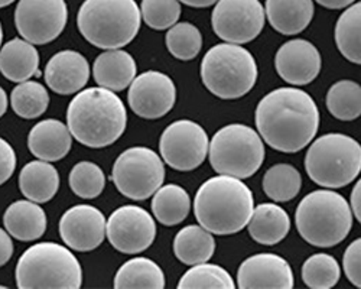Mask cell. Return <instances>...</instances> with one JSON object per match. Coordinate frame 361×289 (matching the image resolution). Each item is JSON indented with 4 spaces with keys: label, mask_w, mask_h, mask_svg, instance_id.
Returning a JSON list of instances; mask_svg holds the SVG:
<instances>
[{
    "label": "cell",
    "mask_w": 361,
    "mask_h": 289,
    "mask_svg": "<svg viewBox=\"0 0 361 289\" xmlns=\"http://www.w3.org/2000/svg\"><path fill=\"white\" fill-rule=\"evenodd\" d=\"M45 81L49 89L61 96H70L82 90L90 78V64L77 51H59L45 67Z\"/></svg>",
    "instance_id": "19"
},
{
    "label": "cell",
    "mask_w": 361,
    "mask_h": 289,
    "mask_svg": "<svg viewBox=\"0 0 361 289\" xmlns=\"http://www.w3.org/2000/svg\"><path fill=\"white\" fill-rule=\"evenodd\" d=\"M310 178L329 190L351 184L361 171L360 143L344 133H326L311 143L305 155Z\"/></svg>",
    "instance_id": "8"
},
{
    "label": "cell",
    "mask_w": 361,
    "mask_h": 289,
    "mask_svg": "<svg viewBox=\"0 0 361 289\" xmlns=\"http://www.w3.org/2000/svg\"><path fill=\"white\" fill-rule=\"evenodd\" d=\"M165 42L171 55L180 61L194 60L202 48L200 29L190 22H176L171 26L166 32Z\"/></svg>",
    "instance_id": "34"
},
{
    "label": "cell",
    "mask_w": 361,
    "mask_h": 289,
    "mask_svg": "<svg viewBox=\"0 0 361 289\" xmlns=\"http://www.w3.org/2000/svg\"><path fill=\"white\" fill-rule=\"evenodd\" d=\"M350 209L353 216H355V220L361 221V183L360 181H357L355 187L351 191Z\"/></svg>",
    "instance_id": "42"
},
{
    "label": "cell",
    "mask_w": 361,
    "mask_h": 289,
    "mask_svg": "<svg viewBox=\"0 0 361 289\" xmlns=\"http://www.w3.org/2000/svg\"><path fill=\"white\" fill-rule=\"evenodd\" d=\"M68 180L73 192L84 199L97 198L106 187V176L103 169L90 161H82L74 165Z\"/></svg>",
    "instance_id": "37"
},
{
    "label": "cell",
    "mask_w": 361,
    "mask_h": 289,
    "mask_svg": "<svg viewBox=\"0 0 361 289\" xmlns=\"http://www.w3.org/2000/svg\"><path fill=\"white\" fill-rule=\"evenodd\" d=\"M13 111L22 119H38L49 106V94L38 81L26 80L18 82L11 94Z\"/></svg>",
    "instance_id": "33"
},
{
    "label": "cell",
    "mask_w": 361,
    "mask_h": 289,
    "mask_svg": "<svg viewBox=\"0 0 361 289\" xmlns=\"http://www.w3.org/2000/svg\"><path fill=\"white\" fill-rule=\"evenodd\" d=\"M66 0H19L15 9V25L19 35L34 45L55 41L67 26Z\"/></svg>",
    "instance_id": "11"
},
{
    "label": "cell",
    "mask_w": 361,
    "mask_h": 289,
    "mask_svg": "<svg viewBox=\"0 0 361 289\" xmlns=\"http://www.w3.org/2000/svg\"><path fill=\"white\" fill-rule=\"evenodd\" d=\"M205 89L223 100L246 96L257 81V64L250 51L237 44H219L209 48L201 63Z\"/></svg>",
    "instance_id": "7"
},
{
    "label": "cell",
    "mask_w": 361,
    "mask_h": 289,
    "mask_svg": "<svg viewBox=\"0 0 361 289\" xmlns=\"http://www.w3.org/2000/svg\"><path fill=\"white\" fill-rule=\"evenodd\" d=\"M140 16L155 31H165L180 18L179 0H142Z\"/></svg>",
    "instance_id": "38"
},
{
    "label": "cell",
    "mask_w": 361,
    "mask_h": 289,
    "mask_svg": "<svg viewBox=\"0 0 361 289\" xmlns=\"http://www.w3.org/2000/svg\"><path fill=\"white\" fill-rule=\"evenodd\" d=\"M295 223L300 238L310 245L333 247L348 236L353 213L341 194L333 190H318L300 199Z\"/></svg>",
    "instance_id": "5"
},
{
    "label": "cell",
    "mask_w": 361,
    "mask_h": 289,
    "mask_svg": "<svg viewBox=\"0 0 361 289\" xmlns=\"http://www.w3.org/2000/svg\"><path fill=\"white\" fill-rule=\"evenodd\" d=\"M4 224L11 238L20 242H32L42 238L47 231V214L34 201H15L6 209Z\"/></svg>",
    "instance_id": "22"
},
{
    "label": "cell",
    "mask_w": 361,
    "mask_h": 289,
    "mask_svg": "<svg viewBox=\"0 0 361 289\" xmlns=\"http://www.w3.org/2000/svg\"><path fill=\"white\" fill-rule=\"evenodd\" d=\"M262 185L270 199L275 202H288L302 188V177L293 165L276 164L266 171Z\"/></svg>",
    "instance_id": "31"
},
{
    "label": "cell",
    "mask_w": 361,
    "mask_h": 289,
    "mask_svg": "<svg viewBox=\"0 0 361 289\" xmlns=\"http://www.w3.org/2000/svg\"><path fill=\"white\" fill-rule=\"evenodd\" d=\"M15 2V0H0V9L2 8H6L9 5H12Z\"/></svg>",
    "instance_id": "46"
},
{
    "label": "cell",
    "mask_w": 361,
    "mask_h": 289,
    "mask_svg": "<svg viewBox=\"0 0 361 289\" xmlns=\"http://www.w3.org/2000/svg\"><path fill=\"white\" fill-rule=\"evenodd\" d=\"M256 126L270 148L295 154L307 148L317 136L319 110L307 92L283 87L259 102Z\"/></svg>",
    "instance_id": "1"
},
{
    "label": "cell",
    "mask_w": 361,
    "mask_h": 289,
    "mask_svg": "<svg viewBox=\"0 0 361 289\" xmlns=\"http://www.w3.org/2000/svg\"><path fill=\"white\" fill-rule=\"evenodd\" d=\"M73 147V136L68 128L56 119L37 123L27 136V148L34 156L47 162L66 158Z\"/></svg>",
    "instance_id": "20"
},
{
    "label": "cell",
    "mask_w": 361,
    "mask_h": 289,
    "mask_svg": "<svg viewBox=\"0 0 361 289\" xmlns=\"http://www.w3.org/2000/svg\"><path fill=\"white\" fill-rule=\"evenodd\" d=\"M16 168V154L12 144L0 137V185H4L15 172Z\"/></svg>",
    "instance_id": "40"
},
{
    "label": "cell",
    "mask_w": 361,
    "mask_h": 289,
    "mask_svg": "<svg viewBox=\"0 0 361 289\" xmlns=\"http://www.w3.org/2000/svg\"><path fill=\"white\" fill-rule=\"evenodd\" d=\"M246 227L255 242L264 246H274L288 236L290 219L281 206L274 202H264L253 209V214Z\"/></svg>",
    "instance_id": "24"
},
{
    "label": "cell",
    "mask_w": 361,
    "mask_h": 289,
    "mask_svg": "<svg viewBox=\"0 0 361 289\" xmlns=\"http://www.w3.org/2000/svg\"><path fill=\"white\" fill-rule=\"evenodd\" d=\"M217 0H179V4H184L185 6L190 8H197V9H202V8H209L216 5Z\"/></svg>",
    "instance_id": "44"
},
{
    "label": "cell",
    "mask_w": 361,
    "mask_h": 289,
    "mask_svg": "<svg viewBox=\"0 0 361 289\" xmlns=\"http://www.w3.org/2000/svg\"><path fill=\"white\" fill-rule=\"evenodd\" d=\"M255 209V197L250 188L230 176L207 180L197 191L194 214L201 227L217 236L235 235L242 231Z\"/></svg>",
    "instance_id": "3"
},
{
    "label": "cell",
    "mask_w": 361,
    "mask_h": 289,
    "mask_svg": "<svg viewBox=\"0 0 361 289\" xmlns=\"http://www.w3.org/2000/svg\"><path fill=\"white\" fill-rule=\"evenodd\" d=\"M328 111L336 119L351 122L361 114V89L353 80H341L329 87L326 93Z\"/></svg>",
    "instance_id": "32"
},
{
    "label": "cell",
    "mask_w": 361,
    "mask_h": 289,
    "mask_svg": "<svg viewBox=\"0 0 361 289\" xmlns=\"http://www.w3.org/2000/svg\"><path fill=\"white\" fill-rule=\"evenodd\" d=\"M179 289H233L235 288V283L230 273L213 264H198L192 265L190 271L185 272V275L179 279L178 283Z\"/></svg>",
    "instance_id": "36"
},
{
    "label": "cell",
    "mask_w": 361,
    "mask_h": 289,
    "mask_svg": "<svg viewBox=\"0 0 361 289\" xmlns=\"http://www.w3.org/2000/svg\"><path fill=\"white\" fill-rule=\"evenodd\" d=\"M93 75L99 87L122 92L130 85L137 75V67L133 56L122 49H106L94 61Z\"/></svg>",
    "instance_id": "21"
},
{
    "label": "cell",
    "mask_w": 361,
    "mask_h": 289,
    "mask_svg": "<svg viewBox=\"0 0 361 289\" xmlns=\"http://www.w3.org/2000/svg\"><path fill=\"white\" fill-rule=\"evenodd\" d=\"M312 0H266L264 15L275 31L282 35L304 32L314 18Z\"/></svg>",
    "instance_id": "23"
},
{
    "label": "cell",
    "mask_w": 361,
    "mask_h": 289,
    "mask_svg": "<svg viewBox=\"0 0 361 289\" xmlns=\"http://www.w3.org/2000/svg\"><path fill=\"white\" fill-rule=\"evenodd\" d=\"M140 25V9L135 0H84L77 15L80 34L100 49L129 45Z\"/></svg>",
    "instance_id": "4"
},
{
    "label": "cell",
    "mask_w": 361,
    "mask_h": 289,
    "mask_svg": "<svg viewBox=\"0 0 361 289\" xmlns=\"http://www.w3.org/2000/svg\"><path fill=\"white\" fill-rule=\"evenodd\" d=\"M116 289H164L165 275L161 266L147 257H133L114 276Z\"/></svg>",
    "instance_id": "28"
},
{
    "label": "cell",
    "mask_w": 361,
    "mask_h": 289,
    "mask_svg": "<svg viewBox=\"0 0 361 289\" xmlns=\"http://www.w3.org/2000/svg\"><path fill=\"white\" fill-rule=\"evenodd\" d=\"M39 71V54L34 44L13 38L0 49V73L13 82H22Z\"/></svg>",
    "instance_id": "25"
},
{
    "label": "cell",
    "mask_w": 361,
    "mask_h": 289,
    "mask_svg": "<svg viewBox=\"0 0 361 289\" xmlns=\"http://www.w3.org/2000/svg\"><path fill=\"white\" fill-rule=\"evenodd\" d=\"M128 102L139 118L155 121L168 114L176 102V87L172 78L159 71H146L130 82Z\"/></svg>",
    "instance_id": "15"
},
{
    "label": "cell",
    "mask_w": 361,
    "mask_h": 289,
    "mask_svg": "<svg viewBox=\"0 0 361 289\" xmlns=\"http://www.w3.org/2000/svg\"><path fill=\"white\" fill-rule=\"evenodd\" d=\"M110 180L126 198L143 201L162 187L165 165L152 149L145 147L129 148L116 159Z\"/></svg>",
    "instance_id": "10"
},
{
    "label": "cell",
    "mask_w": 361,
    "mask_h": 289,
    "mask_svg": "<svg viewBox=\"0 0 361 289\" xmlns=\"http://www.w3.org/2000/svg\"><path fill=\"white\" fill-rule=\"evenodd\" d=\"M59 235L68 249L92 252L106 239V217L97 207L74 206L59 220Z\"/></svg>",
    "instance_id": "16"
},
{
    "label": "cell",
    "mask_w": 361,
    "mask_h": 289,
    "mask_svg": "<svg viewBox=\"0 0 361 289\" xmlns=\"http://www.w3.org/2000/svg\"><path fill=\"white\" fill-rule=\"evenodd\" d=\"M216 252V239L201 226L180 228L173 240V253L179 262L192 266L208 262Z\"/></svg>",
    "instance_id": "27"
},
{
    "label": "cell",
    "mask_w": 361,
    "mask_h": 289,
    "mask_svg": "<svg viewBox=\"0 0 361 289\" xmlns=\"http://www.w3.org/2000/svg\"><path fill=\"white\" fill-rule=\"evenodd\" d=\"M191 210L188 192L176 184L159 187L152 199V213L155 219L166 227L183 223Z\"/></svg>",
    "instance_id": "29"
},
{
    "label": "cell",
    "mask_w": 361,
    "mask_h": 289,
    "mask_svg": "<svg viewBox=\"0 0 361 289\" xmlns=\"http://www.w3.org/2000/svg\"><path fill=\"white\" fill-rule=\"evenodd\" d=\"M322 58L318 48L307 39L285 42L276 52L275 68L279 77L292 85H307L321 73Z\"/></svg>",
    "instance_id": "18"
},
{
    "label": "cell",
    "mask_w": 361,
    "mask_h": 289,
    "mask_svg": "<svg viewBox=\"0 0 361 289\" xmlns=\"http://www.w3.org/2000/svg\"><path fill=\"white\" fill-rule=\"evenodd\" d=\"M13 242L6 230L0 228V268L5 266L13 256Z\"/></svg>",
    "instance_id": "41"
},
{
    "label": "cell",
    "mask_w": 361,
    "mask_h": 289,
    "mask_svg": "<svg viewBox=\"0 0 361 289\" xmlns=\"http://www.w3.org/2000/svg\"><path fill=\"white\" fill-rule=\"evenodd\" d=\"M22 194L38 204L51 201L59 190V173L47 161L27 162L19 173Z\"/></svg>",
    "instance_id": "26"
},
{
    "label": "cell",
    "mask_w": 361,
    "mask_h": 289,
    "mask_svg": "<svg viewBox=\"0 0 361 289\" xmlns=\"http://www.w3.org/2000/svg\"><path fill=\"white\" fill-rule=\"evenodd\" d=\"M208 135L197 122L183 119L172 122L162 133L159 151L164 161L175 171H194L208 155Z\"/></svg>",
    "instance_id": "13"
},
{
    "label": "cell",
    "mask_w": 361,
    "mask_h": 289,
    "mask_svg": "<svg viewBox=\"0 0 361 289\" xmlns=\"http://www.w3.org/2000/svg\"><path fill=\"white\" fill-rule=\"evenodd\" d=\"M209 164L220 176L246 180L264 161L262 137L250 126L233 123L221 128L208 144Z\"/></svg>",
    "instance_id": "9"
},
{
    "label": "cell",
    "mask_w": 361,
    "mask_h": 289,
    "mask_svg": "<svg viewBox=\"0 0 361 289\" xmlns=\"http://www.w3.org/2000/svg\"><path fill=\"white\" fill-rule=\"evenodd\" d=\"M343 268L347 279L357 288H361V240H354L344 252Z\"/></svg>",
    "instance_id": "39"
},
{
    "label": "cell",
    "mask_w": 361,
    "mask_h": 289,
    "mask_svg": "<svg viewBox=\"0 0 361 289\" xmlns=\"http://www.w3.org/2000/svg\"><path fill=\"white\" fill-rule=\"evenodd\" d=\"M341 278V269L334 256L328 253H315L305 260L302 266V279L308 288L329 289L334 288Z\"/></svg>",
    "instance_id": "35"
},
{
    "label": "cell",
    "mask_w": 361,
    "mask_h": 289,
    "mask_svg": "<svg viewBox=\"0 0 361 289\" xmlns=\"http://www.w3.org/2000/svg\"><path fill=\"white\" fill-rule=\"evenodd\" d=\"M264 22V8L259 0H217L212 15L216 35L237 45L256 39L263 31Z\"/></svg>",
    "instance_id": "12"
},
{
    "label": "cell",
    "mask_w": 361,
    "mask_h": 289,
    "mask_svg": "<svg viewBox=\"0 0 361 289\" xmlns=\"http://www.w3.org/2000/svg\"><path fill=\"white\" fill-rule=\"evenodd\" d=\"M336 44L341 55L353 64L361 63V4H353L338 18Z\"/></svg>",
    "instance_id": "30"
},
{
    "label": "cell",
    "mask_w": 361,
    "mask_h": 289,
    "mask_svg": "<svg viewBox=\"0 0 361 289\" xmlns=\"http://www.w3.org/2000/svg\"><path fill=\"white\" fill-rule=\"evenodd\" d=\"M4 41V29H2V22H0V45H2Z\"/></svg>",
    "instance_id": "47"
},
{
    "label": "cell",
    "mask_w": 361,
    "mask_h": 289,
    "mask_svg": "<svg viewBox=\"0 0 361 289\" xmlns=\"http://www.w3.org/2000/svg\"><path fill=\"white\" fill-rule=\"evenodd\" d=\"M6 110H8V94L2 87H0V118L6 113Z\"/></svg>",
    "instance_id": "45"
},
{
    "label": "cell",
    "mask_w": 361,
    "mask_h": 289,
    "mask_svg": "<svg viewBox=\"0 0 361 289\" xmlns=\"http://www.w3.org/2000/svg\"><path fill=\"white\" fill-rule=\"evenodd\" d=\"M315 2L326 9H345L353 5L355 0H315Z\"/></svg>",
    "instance_id": "43"
},
{
    "label": "cell",
    "mask_w": 361,
    "mask_h": 289,
    "mask_svg": "<svg viewBox=\"0 0 361 289\" xmlns=\"http://www.w3.org/2000/svg\"><path fill=\"white\" fill-rule=\"evenodd\" d=\"M128 126L125 103L114 92L92 87L80 92L67 110L71 136L87 148L100 149L122 137Z\"/></svg>",
    "instance_id": "2"
},
{
    "label": "cell",
    "mask_w": 361,
    "mask_h": 289,
    "mask_svg": "<svg viewBox=\"0 0 361 289\" xmlns=\"http://www.w3.org/2000/svg\"><path fill=\"white\" fill-rule=\"evenodd\" d=\"M106 238L117 252L137 254L155 242L157 223L142 207H118L106 221Z\"/></svg>",
    "instance_id": "14"
},
{
    "label": "cell",
    "mask_w": 361,
    "mask_h": 289,
    "mask_svg": "<svg viewBox=\"0 0 361 289\" xmlns=\"http://www.w3.org/2000/svg\"><path fill=\"white\" fill-rule=\"evenodd\" d=\"M293 272L286 260L275 253H259L247 257L237 272L240 289H292Z\"/></svg>",
    "instance_id": "17"
},
{
    "label": "cell",
    "mask_w": 361,
    "mask_h": 289,
    "mask_svg": "<svg viewBox=\"0 0 361 289\" xmlns=\"http://www.w3.org/2000/svg\"><path fill=\"white\" fill-rule=\"evenodd\" d=\"M19 289H78L82 269L70 249L54 242H42L25 250L16 265Z\"/></svg>",
    "instance_id": "6"
}]
</instances>
